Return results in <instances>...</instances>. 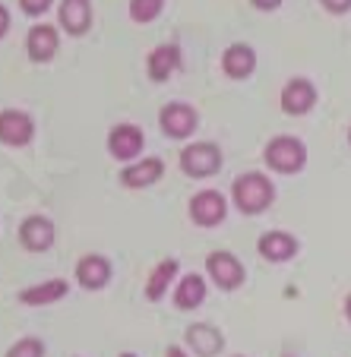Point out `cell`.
I'll use <instances>...</instances> for the list:
<instances>
[{
    "label": "cell",
    "mask_w": 351,
    "mask_h": 357,
    "mask_svg": "<svg viewBox=\"0 0 351 357\" xmlns=\"http://www.w3.org/2000/svg\"><path fill=\"white\" fill-rule=\"evenodd\" d=\"M276 202V183L263 171H247L231 181V206L241 215H260Z\"/></svg>",
    "instance_id": "6da1fadb"
},
{
    "label": "cell",
    "mask_w": 351,
    "mask_h": 357,
    "mask_svg": "<svg viewBox=\"0 0 351 357\" xmlns=\"http://www.w3.org/2000/svg\"><path fill=\"white\" fill-rule=\"evenodd\" d=\"M222 165H225L222 149H218L216 142H209V139L187 142V146L177 152V168H181L187 177H193V181H203V177L218 174Z\"/></svg>",
    "instance_id": "7a4b0ae2"
},
{
    "label": "cell",
    "mask_w": 351,
    "mask_h": 357,
    "mask_svg": "<svg viewBox=\"0 0 351 357\" xmlns=\"http://www.w3.org/2000/svg\"><path fill=\"white\" fill-rule=\"evenodd\" d=\"M263 162L276 174H297L307 165V146L297 136H272L263 149Z\"/></svg>",
    "instance_id": "3957f363"
},
{
    "label": "cell",
    "mask_w": 351,
    "mask_h": 357,
    "mask_svg": "<svg viewBox=\"0 0 351 357\" xmlns=\"http://www.w3.org/2000/svg\"><path fill=\"white\" fill-rule=\"evenodd\" d=\"M187 212H190V222H193L196 228H218V225L228 218V199H225V193L206 187V190L190 196Z\"/></svg>",
    "instance_id": "277c9868"
},
{
    "label": "cell",
    "mask_w": 351,
    "mask_h": 357,
    "mask_svg": "<svg viewBox=\"0 0 351 357\" xmlns=\"http://www.w3.org/2000/svg\"><path fill=\"white\" fill-rule=\"evenodd\" d=\"M206 278L216 284L218 291H237L247 278V269L244 263L228 253V250H212L209 257H206Z\"/></svg>",
    "instance_id": "5b68a950"
},
{
    "label": "cell",
    "mask_w": 351,
    "mask_h": 357,
    "mask_svg": "<svg viewBox=\"0 0 351 357\" xmlns=\"http://www.w3.org/2000/svg\"><path fill=\"white\" fill-rule=\"evenodd\" d=\"M105 146H108V155L114 158V162H136V158H142V149H146V133H142L136 123H114V127L108 130V139H105Z\"/></svg>",
    "instance_id": "8992f818"
},
{
    "label": "cell",
    "mask_w": 351,
    "mask_h": 357,
    "mask_svg": "<svg viewBox=\"0 0 351 357\" xmlns=\"http://www.w3.org/2000/svg\"><path fill=\"white\" fill-rule=\"evenodd\" d=\"M200 127V114H196L193 105L187 101H168L162 111H158V130H162L168 139H190Z\"/></svg>",
    "instance_id": "52a82bcc"
},
{
    "label": "cell",
    "mask_w": 351,
    "mask_h": 357,
    "mask_svg": "<svg viewBox=\"0 0 351 357\" xmlns=\"http://www.w3.org/2000/svg\"><path fill=\"white\" fill-rule=\"evenodd\" d=\"M35 139V117L22 108L0 111V146L26 149Z\"/></svg>",
    "instance_id": "ba28073f"
},
{
    "label": "cell",
    "mask_w": 351,
    "mask_h": 357,
    "mask_svg": "<svg viewBox=\"0 0 351 357\" xmlns=\"http://www.w3.org/2000/svg\"><path fill=\"white\" fill-rule=\"evenodd\" d=\"M278 105L288 117H304L307 111H313L317 105V86L304 76H294L282 86V95H278Z\"/></svg>",
    "instance_id": "9c48e42d"
},
{
    "label": "cell",
    "mask_w": 351,
    "mask_h": 357,
    "mask_svg": "<svg viewBox=\"0 0 351 357\" xmlns=\"http://www.w3.org/2000/svg\"><path fill=\"white\" fill-rule=\"evenodd\" d=\"M16 234H20L22 250H29V253H45L57 241V228L47 215H26Z\"/></svg>",
    "instance_id": "30bf717a"
},
{
    "label": "cell",
    "mask_w": 351,
    "mask_h": 357,
    "mask_svg": "<svg viewBox=\"0 0 351 357\" xmlns=\"http://www.w3.org/2000/svg\"><path fill=\"white\" fill-rule=\"evenodd\" d=\"M184 348L193 357H218L225 351V335L212 323H193L184 329Z\"/></svg>",
    "instance_id": "8fae6325"
},
{
    "label": "cell",
    "mask_w": 351,
    "mask_h": 357,
    "mask_svg": "<svg viewBox=\"0 0 351 357\" xmlns=\"http://www.w3.org/2000/svg\"><path fill=\"white\" fill-rule=\"evenodd\" d=\"M61 47V32L51 22H35L26 35V54L32 63H51Z\"/></svg>",
    "instance_id": "7c38bea8"
},
{
    "label": "cell",
    "mask_w": 351,
    "mask_h": 357,
    "mask_svg": "<svg viewBox=\"0 0 351 357\" xmlns=\"http://www.w3.org/2000/svg\"><path fill=\"white\" fill-rule=\"evenodd\" d=\"M162 174H165L162 158L158 155H142V158H136V162L124 165L117 181H121L127 190H146V187H152V183L162 181Z\"/></svg>",
    "instance_id": "4fadbf2b"
},
{
    "label": "cell",
    "mask_w": 351,
    "mask_h": 357,
    "mask_svg": "<svg viewBox=\"0 0 351 357\" xmlns=\"http://www.w3.org/2000/svg\"><path fill=\"white\" fill-rule=\"evenodd\" d=\"M73 275H76V282H80V288L102 291L105 284L111 282V275H114V266H111V259L102 257V253H86V257H80Z\"/></svg>",
    "instance_id": "5bb4252c"
},
{
    "label": "cell",
    "mask_w": 351,
    "mask_h": 357,
    "mask_svg": "<svg viewBox=\"0 0 351 357\" xmlns=\"http://www.w3.org/2000/svg\"><path fill=\"white\" fill-rule=\"evenodd\" d=\"M181 70V47L174 41H162L149 51L146 57V73L152 82H168L171 76Z\"/></svg>",
    "instance_id": "9a60e30c"
},
{
    "label": "cell",
    "mask_w": 351,
    "mask_h": 357,
    "mask_svg": "<svg viewBox=\"0 0 351 357\" xmlns=\"http://www.w3.org/2000/svg\"><path fill=\"white\" fill-rule=\"evenodd\" d=\"M257 70V51L244 41H234V45L225 47L222 54V73L228 79H250Z\"/></svg>",
    "instance_id": "2e32d148"
},
{
    "label": "cell",
    "mask_w": 351,
    "mask_h": 357,
    "mask_svg": "<svg viewBox=\"0 0 351 357\" xmlns=\"http://www.w3.org/2000/svg\"><path fill=\"white\" fill-rule=\"evenodd\" d=\"M70 294V284L64 278H47V282H38V284H29L16 294V301L22 307H51V303L64 301Z\"/></svg>",
    "instance_id": "e0dca14e"
},
{
    "label": "cell",
    "mask_w": 351,
    "mask_h": 357,
    "mask_svg": "<svg viewBox=\"0 0 351 357\" xmlns=\"http://www.w3.org/2000/svg\"><path fill=\"white\" fill-rule=\"evenodd\" d=\"M57 22L67 35L80 38L89 32L92 26V0H61V10H57Z\"/></svg>",
    "instance_id": "ac0fdd59"
},
{
    "label": "cell",
    "mask_w": 351,
    "mask_h": 357,
    "mask_svg": "<svg viewBox=\"0 0 351 357\" xmlns=\"http://www.w3.org/2000/svg\"><path fill=\"white\" fill-rule=\"evenodd\" d=\"M257 253L266 263H288L297 257V241L288 231H266L257 241Z\"/></svg>",
    "instance_id": "d6986e66"
},
{
    "label": "cell",
    "mask_w": 351,
    "mask_h": 357,
    "mask_svg": "<svg viewBox=\"0 0 351 357\" xmlns=\"http://www.w3.org/2000/svg\"><path fill=\"white\" fill-rule=\"evenodd\" d=\"M177 278H181V263H177L174 257L156 263L152 266V272H149V278H146V301L158 303L165 294H168L171 284H177Z\"/></svg>",
    "instance_id": "ffe728a7"
},
{
    "label": "cell",
    "mask_w": 351,
    "mask_h": 357,
    "mask_svg": "<svg viewBox=\"0 0 351 357\" xmlns=\"http://www.w3.org/2000/svg\"><path fill=\"white\" fill-rule=\"evenodd\" d=\"M206 294H209L206 278L200 275V272H187V275H181L174 284V307L177 310H196V307L206 301Z\"/></svg>",
    "instance_id": "44dd1931"
},
{
    "label": "cell",
    "mask_w": 351,
    "mask_h": 357,
    "mask_svg": "<svg viewBox=\"0 0 351 357\" xmlns=\"http://www.w3.org/2000/svg\"><path fill=\"white\" fill-rule=\"evenodd\" d=\"M165 10V0H130V20L146 26V22H156Z\"/></svg>",
    "instance_id": "7402d4cb"
},
{
    "label": "cell",
    "mask_w": 351,
    "mask_h": 357,
    "mask_svg": "<svg viewBox=\"0 0 351 357\" xmlns=\"http://www.w3.org/2000/svg\"><path fill=\"white\" fill-rule=\"evenodd\" d=\"M45 354H47L45 342H41V338H35V335H26V338H16V342L7 348V354H3V357H45Z\"/></svg>",
    "instance_id": "603a6c76"
},
{
    "label": "cell",
    "mask_w": 351,
    "mask_h": 357,
    "mask_svg": "<svg viewBox=\"0 0 351 357\" xmlns=\"http://www.w3.org/2000/svg\"><path fill=\"white\" fill-rule=\"evenodd\" d=\"M51 3H54V0H20V7H22V13H26V16L47 13V10H51Z\"/></svg>",
    "instance_id": "cb8c5ba5"
},
{
    "label": "cell",
    "mask_w": 351,
    "mask_h": 357,
    "mask_svg": "<svg viewBox=\"0 0 351 357\" xmlns=\"http://www.w3.org/2000/svg\"><path fill=\"white\" fill-rule=\"evenodd\" d=\"M323 7L338 16V13H348L351 10V0H323Z\"/></svg>",
    "instance_id": "d4e9b609"
},
{
    "label": "cell",
    "mask_w": 351,
    "mask_h": 357,
    "mask_svg": "<svg viewBox=\"0 0 351 357\" xmlns=\"http://www.w3.org/2000/svg\"><path fill=\"white\" fill-rule=\"evenodd\" d=\"M250 3H253L257 10H266V13H269V10H278V7H282V0H250Z\"/></svg>",
    "instance_id": "484cf974"
},
{
    "label": "cell",
    "mask_w": 351,
    "mask_h": 357,
    "mask_svg": "<svg viewBox=\"0 0 351 357\" xmlns=\"http://www.w3.org/2000/svg\"><path fill=\"white\" fill-rule=\"evenodd\" d=\"M7 32H10V10L0 3V38H3Z\"/></svg>",
    "instance_id": "4316f807"
},
{
    "label": "cell",
    "mask_w": 351,
    "mask_h": 357,
    "mask_svg": "<svg viewBox=\"0 0 351 357\" xmlns=\"http://www.w3.org/2000/svg\"><path fill=\"white\" fill-rule=\"evenodd\" d=\"M165 357H193L184 344H168V351H165Z\"/></svg>",
    "instance_id": "83f0119b"
},
{
    "label": "cell",
    "mask_w": 351,
    "mask_h": 357,
    "mask_svg": "<svg viewBox=\"0 0 351 357\" xmlns=\"http://www.w3.org/2000/svg\"><path fill=\"white\" fill-rule=\"evenodd\" d=\"M345 317L351 319V294H348V301H345Z\"/></svg>",
    "instance_id": "f1b7e54d"
},
{
    "label": "cell",
    "mask_w": 351,
    "mask_h": 357,
    "mask_svg": "<svg viewBox=\"0 0 351 357\" xmlns=\"http://www.w3.org/2000/svg\"><path fill=\"white\" fill-rule=\"evenodd\" d=\"M121 357H136V354H133V351H124V354H121Z\"/></svg>",
    "instance_id": "f546056e"
},
{
    "label": "cell",
    "mask_w": 351,
    "mask_h": 357,
    "mask_svg": "<svg viewBox=\"0 0 351 357\" xmlns=\"http://www.w3.org/2000/svg\"><path fill=\"white\" fill-rule=\"evenodd\" d=\"M348 142H351V130H348Z\"/></svg>",
    "instance_id": "4dcf8cb0"
},
{
    "label": "cell",
    "mask_w": 351,
    "mask_h": 357,
    "mask_svg": "<svg viewBox=\"0 0 351 357\" xmlns=\"http://www.w3.org/2000/svg\"><path fill=\"white\" fill-rule=\"evenodd\" d=\"M285 357H291V354H285Z\"/></svg>",
    "instance_id": "1f68e13d"
},
{
    "label": "cell",
    "mask_w": 351,
    "mask_h": 357,
    "mask_svg": "<svg viewBox=\"0 0 351 357\" xmlns=\"http://www.w3.org/2000/svg\"><path fill=\"white\" fill-rule=\"evenodd\" d=\"M237 357H244V354H237Z\"/></svg>",
    "instance_id": "d6a6232c"
}]
</instances>
